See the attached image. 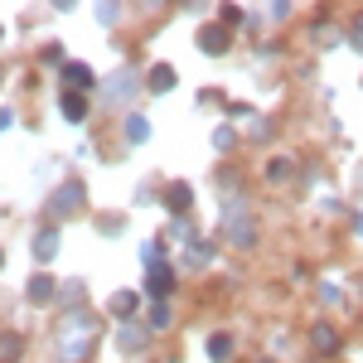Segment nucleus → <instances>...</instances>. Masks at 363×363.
Returning <instances> with one entry per match:
<instances>
[{"label": "nucleus", "mask_w": 363, "mask_h": 363, "mask_svg": "<svg viewBox=\"0 0 363 363\" xmlns=\"http://www.w3.org/2000/svg\"><path fill=\"white\" fill-rule=\"evenodd\" d=\"M92 335H97V320H92V315H83V310H73V315L58 325V359H63V363H78L87 354Z\"/></svg>", "instance_id": "1"}, {"label": "nucleus", "mask_w": 363, "mask_h": 363, "mask_svg": "<svg viewBox=\"0 0 363 363\" xmlns=\"http://www.w3.org/2000/svg\"><path fill=\"white\" fill-rule=\"evenodd\" d=\"M78 199H83V184H63V189L49 199V213H54V218H68V213L78 208Z\"/></svg>", "instance_id": "2"}, {"label": "nucleus", "mask_w": 363, "mask_h": 363, "mask_svg": "<svg viewBox=\"0 0 363 363\" xmlns=\"http://www.w3.org/2000/svg\"><path fill=\"white\" fill-rule=\"evenodd\" d=\"M199 44H203V54H223L228 49V25H208L199 34Z\"/></svg>", "instance_id": "3"}, {"label": "nucleus", "mask_w": 363, "mask_h": 363, "mask_svg": "<svg viewBox=\"0 0 363 363\" xmlns=\"http://www.w3.org/2000/svg\"><path fill=\"white\" fill-rule=\"evenodd\" d=\"M169 286H174V277H169L165 267H150V277H145V291H150L155 301H165V296H169Z\"/></svg>", "instance_id": "4"}, {"label": "nucleus", "mask_w": 363, "mask_h": 363, "mask_svg": "<svg viewBox=\"0 0 363 363\" xmlns=\"http://www.w3.org/2000/svg\"><path fill=\"white\" fill-rule=\"evenodd\" d=\"M310 344L325 349V354H335V349H339V330H335V325H315V330H310Z\"/></svg>", "instance_id": "5"}, {"label": "nucleus", "mask_w": 363, "mask_h": 363, "mask_svg": "<svg viewBox=\"0 0 363 363\" xmlns=\"http://www.w3.org/2000/svg\"><path fill=\"white\" fill-rule=\"evenodd\" d=\"M63 83L68 87H92V68H87V63H63Z\"/></svg>", "instance_id": "6"}, {"label": "nucleus", "mask_w": 363, "mask_h": 363, "mask_svg": "<svg viewBox=\"0 0 363 363\" xmlns=\"http://www.w3.org/2000/svg\"><path fill=\"white\" fill-rule=\"evenodd\" d=\"M54 252H58V233L44 228V233L34 238V257H39V262H54Z\"/></svg>", "instance_id": "7"}, {"label": "nucleus", "mask_w": 363, "mask_h": 363, "mask_svg": "<svg viewBox=\"0 0 363 363\" xmlns=\"http://www.w3.org/2000/svg\"><path fill=\"white\" fill-rule=\"evenodd\" d=\"M107 310H112L116 320L126 325V320H131V310H136V296H131V291H116L112 301H107Z\"/></svg>", "instance_id": "8"}, {"label": "nucleus", "mask_w": 363, "mask_h": 363, "mask_svg": "<svg viewBox=\"0 0 363 363\" xmlns=\"http://www.w3.org/2000/svg\"><path fill=\"white\" fill-rule=\"evenodd\" d=\"M25 296L34 301V306H44V301L54 296V277H34V281H29V291H25Z\"/></svg>", "instance_id": "9"}, {"label": "nucleus", "mask_w": 363, "mask_h": 363, "mask_svg": "<svg viewBox=\"0 0 363 363\" xmlns=\"http://www.w3.org/2000/svg\"><path fill=\"white\" fill-rule=\"evenodd\" d=\"M150 87H155V92H169V87H174V68H169V63H155V68H150Z\"/></svg>", "instance_id": "10"}, {"label": "nucleus", "mask_w": 363, "mask_h": 363, "mask_svg": "<svg viewBox=\"0 0 363 363\" xmlns=\"http://www.w3.org/2000/svg\"><path fill=\"white\" fill-rule=\"evenodd\" d=\"M63 116H68V121H83L87 116V102L78 97V92H63Z\"/></svg>", "instance_id": "11"}, {"label": "nucleus", "mask_w": 363, "mask_h": 363, "mask_svg": "<svg viewBox=\"0 0 363 363\" xmlns=\"http://www.w3.org/2000/svg\"><path fill=\"white\" fill-rule=\"evenodd\" d=\"M145 330H140V325H121V349H145Z\"/></svg>", "instance_id": "12"}, {"label": "nucleus", "mask_w": 363, "mask_h": 363, "mask_svg": "<svg viewBox=\"0 0 363 363\" xmlns=\"http://www.w3.org/2000/svg\"><path fill=\"white\" fill-rule=\"evenodd\" d=\"M228 354H233V339H228V335L208 339V359H213V363H228Z\"/></svg>", "instance_id": "13"}, {"label": "nucleus", "mask_w": 363, "mask_h": 363, "mask_svg": "<svg viewBox=\"0 0 363 363\" xmlns=\"http://www.w3.org/2000/svg\"><path fill=\"white\" fill-rule=\"evenodd\" d=\"M291 160H286V155H277V160H272V165H267V179H272V184H286V179H291Z\"/></svg>", "instance_id": "14"}, {"label": "nucleus", "mask_w": 363, "mask_h": 363, "mask_svg": "<svg viewBox=\"0 0 363 363\" xmlns=\"http://www.w3.org/2000/svg\"><path fill=\"white\" fill-rule=\"evenodd\" d=\"M169 208H174V213H184V208H189V184H169V199H165Z\"/></svg>", "instance_id": "15"}, {"label": "nucleus", "mask_w": 363, "mask_h": 363, "mask_svg": "<svg viewBox=\"0 0 363 363\" xmlns=\"http://www.w3.org/2000/svg\"><path fill=\"white\" fill-rule=\"evenodd\" d=\"M20 359V335H0V363Z\"/></svg>", "instance_id": "16"}, {"label": "nucleus", "mask_w": 363, "mask_h": 363, "mask_svg": "<svg viewBox=\"0 0 363 363\" xmlns=\"http://www.w3.org/2000/svg\"><path fill=\"white\" fill-rule=\"evenodd\" d=\"M169 320H174L169 306H165V301H155V306H150V330H169Z\"/></svg>", "instance_id": "17"}, {"label": "nucleus", "mask_w": 363, "mask_h": 363, "mask_svg": "<svg viewBox=\"0 0 363 363\" xmlns=\"http://www.w3.org/2000/svg\"><path fill=\"white\" fill-rule=\"evenodd\" d=\"M126 136L136 140V145H140L145 136H150V126H145V116H126Z\"/></svg>", "instance_id": "18"}, {"label": "nucleus", "mask_w": 363, "mask_h": 363, "mask_svg": "<svg viewBox=\"0 0 363 363\" xmlns=\"http://www.w3.org/2000/svg\"><path fill=\"white\" fill-rule=\"evenodd\" d=\"M349 39H354V49H363V15L354 20V29H349Z\"/></svg>", "instance_id": "19"}, {"label": "nucleus", "mask_w": 363, "mask_h": 363, "mask_svg": "<svg viewBox=\"0 0 363 363\" xmlns=\"http://www.w3.org/2000/svg\"><path fill=\"white\" fill-rule=\"evenodd\" d=\"M0 267H5V252H0Z\"/></svg>", "instance_id": "20"}, {"label": "nucleus", "mask_w": 363, "mask_h": 363, "mask_svg": "<svg viewBox=\"0 0 363 363\" xmlns=\"http://www.w3.org/2000/svg\"><path fill=\"white\" fill-rule=\"evenodd\" d=\"M262 363H272V359H262Z\"/></svg>", "instance_id": "21"}]
</instances>
